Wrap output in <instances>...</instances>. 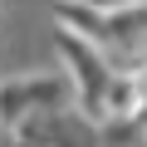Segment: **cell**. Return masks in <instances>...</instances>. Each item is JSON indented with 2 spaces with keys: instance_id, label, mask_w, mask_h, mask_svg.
I'll use <instances>...</instances> for the list:
<instances>
[{
  "instance_id": "obj_1",
  "label": "cell",
  "mask_w": 147,
  "mask_h": 147,
  "mask_svg": "<svg viewBox=\"0 0 147 147\" xmlns=\"http://www.w3.org/2000/svg\"><path fill=\"white\" fill-rule=\"evenodd\" d=\"M88 5H127V0H88Z\"/></svg>"
}]
</instances>
